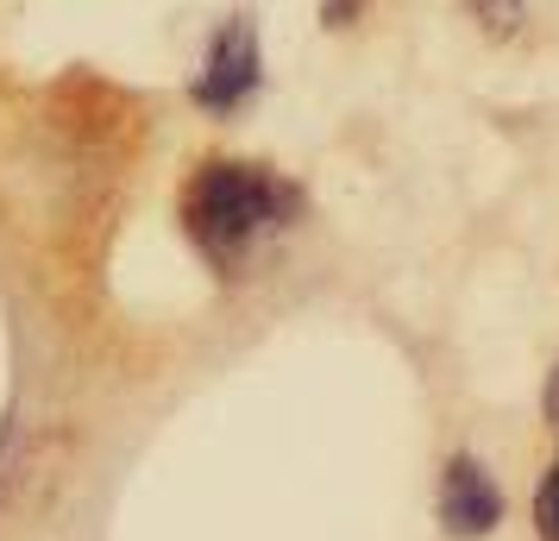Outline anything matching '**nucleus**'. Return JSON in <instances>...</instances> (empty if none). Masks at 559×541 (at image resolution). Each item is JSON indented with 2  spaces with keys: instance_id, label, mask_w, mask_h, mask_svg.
<instances>
[{
  "instance_id": "f257e3e1",
  "label": "nucleus",
  "mask_w": 559,
  "mask_h": 541,
  "mask_svg": "<svg viewBox=\"0 0 559 541\" xmlns=\"http://www.w3.org/2000/svg\"><path fill=\"white\" fill-rule=\"evenodd\" d=\"M296 208H302V189L283 183L277 170L239 164V157H214L182 189V227L202 246L207 264H221L233 278L258 239H271V233H283L296 221Z\"/></svg>"
},
{
  "instance_id": "f03ea898",
  "label": "nucleus",
  "mask_w": 559,
  "mask_h": 541,
  "mask_svg": "<svg viewBox=\"0 0 559 541\" xmlns=\"http://www.w3.org/2000/svg\"><path fill=\"white\" fill-rule=\"evenodd\" d=\"M264 82V45H258V26L246 13H233L227 26L214 32V45L202 57V77L189 82V102L207 107V114H239V107L258 95Z\"/></svg>"
},
{
  "instance_id": "7ed1b4c3",
  "label": "nucleus",
  "mask_w": 559,
  "mask_h": 541,
  "mask_svg": "<svg viewBox=\"0 0 559 541\" xmlns=\"http://www.w3.org/2000/svg\"><path fill=\"white\" fill-rule=\"evenodd\" d=\"M497 522H503V491L490 479V466L453 454L440 472V529L453 541H484Z\"/></svg>"
},
{
  "instance_id": "20e7f679",
  "label": "nucleus",
  "mask_w": 559,
  "mask_h": 541,
  "mask_svg": "<svg viewBox=\"0 0 559 541\" xmlns=\"http://www.w3.org/2000/svg\"><path fill=\"white\" fill-rule=\"evenodd\" d=\"M534 536L559 541V460L547 466V479H540V491H534Z\"/></svg>"
},
{
  "instance_id": "39448f33",
  "label": "nucleus",
  "mask_w": 559,
  "mask_h": 541,
  "mask_svg": "<svg viewBox=\"0 0 559 541\" xmlns=\"http://www.w3.org/2000/svg\"><path fill=\"white\" fill-rule=\"evenodd\" d=\"M465 7H472L484 20V32H497V38L522 32V13H528V0H465Z\"/></svg>"
},
{
  "instance_id": "423d86ee",
  "label": "nucleus",
  "mask_w": 559,
  "mask_h": 541,
  "mask_svg": "<svg viewBox=\"0 0 559 541\" xmlns=\"http://www.w3.org/2000/svg\"><path fill=\"white\" fill-rule=\"evenodd\" d=\"M13 466H20V415H0V504H7V485H13Z\"/></svg>"
},
{
  "instance_id": "0eeeda50",
  "label": "nucleus",
  "mask_w": 559,
  "mask_h": 541,
  "mask_svg": "<svg viewBox=\"0 0 559 541\" xmlns=\"http://www.w3.org/2000/svg\"><path fill=\"white\" fill-rule=\"evenodd\" d=\"M321 13H328V26L340 32V26H353L358 13H365V0H321Z\"/></svg>"
},
{
  "instance_id": "6e6552de",
  "label": "nucleus",
  "mask_w": 559,
  "mask_h": 541,
  "mask_svg": "<svg viewBox=\"0 0 559 541\" xmlns=\"http://www.w3.org/2000/svg\"><path fill=\"white\" fill-rule=\"evenodd\" d=\"M547 422H554V435H559V360L547 372Z\"/></svg>"
}]
</instances>
